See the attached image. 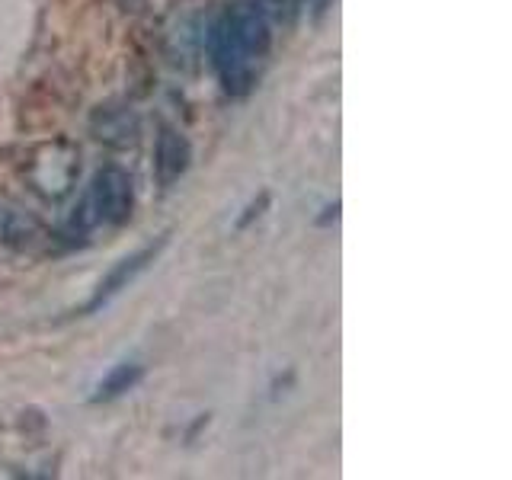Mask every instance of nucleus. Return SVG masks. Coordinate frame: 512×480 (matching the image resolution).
<instances>
[{
  "instance_id": "f257e3e1",
  "label": "nucleus",
  "mask_w": 512,
  "mask_h": 480,
  "mask_svg": "<svg viewBox=\"0 0 512 480\" xmlns=\"http://www.w3.org/2000/svg\"><path fill=\"white\" fill-rule=\"evenodd\" d=\"M135 212V183L128 170L109 164L93 176V186L71 215V231H90L96 224H125Z\"/></svg>"
},
{
  "instance_id": "f03ea898",
  "label": "nucleus",
  "mask_w": 512,
  "mask_h": 480,
  "mask_svg": "<svg viewBox=\"0 0 512 480\" xmlns=\"http://www.w3.org/2000/svg\"><path fill=\"white\" fill-rule=\"evenodd\" d=\"M77 173H80V154L71 141L39 144V148L29 154V164H26L29 186L48 202L71 196Z\"/></svg>"
},
{
  "instance_id": "7ed1b4c3",
  "label": "nucleus",
  "mask_w": 512,
  "mask_h": 480,
  "mask_svg": "<svg viewBox=\"0 0 512 480\" xmlns=\"http://www.w3.org/2000/svg\"><path fill=\"white\" fill-rule=\"evenodd\" d=\"M208 55H212V68L221 80L224 93L231 96H247L253 80H256V61L244 45H240L234 39V32L228 26V20H224V13L218 16V20L212 23V29H208Z\"/></svg>"
},
{
  "instance_id": "20e7f679",
  "label": "nucleus",
  "mask_w": 512,
  "mask_h": 480,
  "mask_svg": "<svg viewBox=\"0 0 512 480\" xmlns=\"http://www.w3.org/2000/svg\"><path fill=\"white\" fill-rule=\"evenodd\" d=\"M167 247V234L157 240V244H148V247H141L138 253H132V256H125V260H119L116 266H112L109 272H106V279L96 285V292H93V298L87 301V308H84V314H93V311H100V308H106V304L116 298L119 292H125L128 285H132L144 269H148L154 260H157V253Z\"/></svg>"
},
{
  "instance_id": "39448f33",
  "label": "nucleus",
  "mask_w": 512,
  "mask_h": 480,
  "mask_svg": "<svg viewBox=\"0 0 512 480\" xmlns=\"http://www.w3.org/2000/svg\"><path fill=\"white\" fill-rule=\"evenodd\" d=\"M90 132L96 141H103L106 148H132L141 135V122L132 106H100L90 119Z\"/></svg>"
},
{
  "instance_id": "423d86ee",
  "label": "nucleus",
  "mask_w": 512,
  "mask_h": 480,
  "mask_svg": "<svg viewBox=\"0 0 512 480\" xmlns=\"http://www.w3.org/2000/svg\"><path fill=\"white\" fill-rule=\"evenodd\" d=\"M192 164V148L186 135H180L176 128L164 125L157 135V148H154V173L160 186H173Z\"/></svg>"
},
{
  "instance_id": "0eeeda50",
  "label": "nucleus",
  "mask_w": 512,
  "mask_h": 480,
  "mask_svg": "<svg viewBox=\"0 0 512 480\" xmlns=\"http://www.w3.org/2000/svg\"><path fill=\"white\" fill-rule=\"evenodd\" d=\"M141 375H144V368L138 362H122V365H116L100 384H96L93 400H116V397L128 394L141 381Z\"/></svg>"
},
{
  "instance_id": "6e6552de",
  "label": "nucleus",
  "mask_w": 512,
  "mask_h": 480,
  "mask_svg": "<svg viewBox=\"0 0 512 480\" xmlns=\"http://www.w3.org/2000/svg\"><path fill=\"white\" fill-rule=\"evenodd\" d=\"M199 45H202L199 29L192 23H180L167 36V55H170L173 64H192L199 55Z\"/></svg>"
},
{
  "instance_id": "1a4fd4ad",
  "label": "nucleus",
  "mask_w": 512,
  "mask_h": 480,
  "mask_svg": "<svg viewBox=\"0 0 512 480\" xmlns=\"http://www.w3.org/2000/svg\"><path fill=\"white\" fill-rule=\"evenodd\" d=\"M0 234H4V240H10V244H32V240L39 237V221L36 218H29L23 212H10L4 218V228H0Z\"/></svg>"
},
{
  "instance_id": "9d476101",
  "label": "nucleus",
  "mask_w": 512,
  "mask_h": 480,
  "mask_svg": "<svg viewBox=\"0 0 512 480\" xmlns=\"http://www.w3.org/2000/svg\"><path fill=\"white\" fill-rule=\"evenodd\" d=\"M119 4H122V10H141L148 0H119Z\"/></svg>"
}]
</instances>
